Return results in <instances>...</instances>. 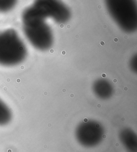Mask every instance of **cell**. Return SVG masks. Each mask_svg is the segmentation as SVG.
<instances>
[{"label":"cell","mask_w":137,"mask_h":152,"mask_svg":"<svg viewBox=\"0 0 137 152\" xmlns=\"http://www.w3.org/2000/svg\"><path fill=\"white\" fill-rule=\"evenodd\" d=\"M21 20L24 34L33 47L46 51L52 47L53 31L46 19L37 16L26 8L22 13Z\"/></svg>","instance_id":"obj_1"},{"label":"cell","mask_w":137,"mask_h":152,"mask_svg":"<svg viewBox=\"0 0 137 152\" xmlns=\"http://www.w3.org/2000/svg\"><path fill=\"white\" fill-rule=\"evenodd\" d=\"M27 50L18 33L13 29L0 31V65L14 66L27 58Z\"/></svg>","instance_id":"obj_2"},{"label":"cell","mask_w":137,"mask_h":152,"mask_svg":"<svg viewBox=\"0 0 137 152\" xmlns=\"http://www.w3.org/2000/svg\"><path fill=\"white\" fill-rule=\"evenodd\" d=\"M111 18L119 28L127 33L137 29L136 0H105Z\"/></svg>","instance_id":"obj_3"},{"label":"cell","mask_w":137,"mask_h":152,"mask_svg":"<svg viewBox=\"0 0 137 152\" xmlns=\"http://www.w3.org/2000/svg\"><path fill=\"white\" fill-rule=\"evenodd\" d=\"M27 9L43 18L52 19L57 24H65L71 18L69 8L61 0H34Z\"/></svg>","instance_id":"obj_4"},{"label":"cell","mask_w":137,"mask_h":152,"mask_svg":"<svg viewBox=\"0 0 137 152\" xmlns=\"http://www.w3.org/2000/svg\"><path fill=\"white\" fill-rule=\"evenodd\" d=\"M75 135L79 144L86 147L98 145L104 135V129L100 123L94 120L83 121L77 126Z\"/></svg>","instance_id":"obj_5"},{"label":"cell","mask_w":137,"mask_h":152,"mask_svg":"<svg viewBox=\"0 0 137 152\" xmlns=\"http://www.w3.org/2000/svg\"><path fill=\"white\" fill-rule=\"evenodd\" d=\"M92 90L95 96L102 100L110 98L113 93V85L105 79H99L95 80L92 85Z\"/></svg>","instance_id":"obj_6"},{"label":"cell","mask_w":137,"mask_h":152,"mask_svg":"<svg viewBox=\"0 0 137 152\" xmlns=\"http://www.w3.org/2000/svg\"><path fill=\"white\" fill-rule=\"evenodd\" d=\"M122 144L129 152H137V137L135 131L130 128L122 129L119 134Z\"/></svg>","instance_id":"obj_7"},{"label":"cell","mask_w":137,"mask_h":152,"mask_svg":"<svg viewBox=\"0 0 137 152\" xmlns=\"http://www.w3.org/2000/svg\"><path fill=\"white\" fill-rule=\"evenodd\" d=\"M12 114L10 108L0 99V126H5L10 122Z\"/></svg>","instance_id":"obj_8"},{"label":"cell","mask_w":137,"mask_h":152,"mask_svg":"<svg viewBox=\"0 0 137 152\" xmlns=\"http://www.w3.org/2000/svg\"><path fill=\"white\" fill-rule=\"evenodd\" d=\"M18 0H0V12L10 11L16 7Z\"/></svg>","instance_id":"obj_9"},{"label":"cell","mask_w":137,"mask_h":152,"mask_svg":"<svg viewBox=\"0 0 137 152\" xmlns=\"http://www.w3.org/2000/svg\"><path fill=\"white\" fill-rule=\"evenodd\" d=\"M137 55L132 56L129 61V67L130 69L135 73H137Z\"/></svg>","instance_id":"obj_10"}]
</instances>
